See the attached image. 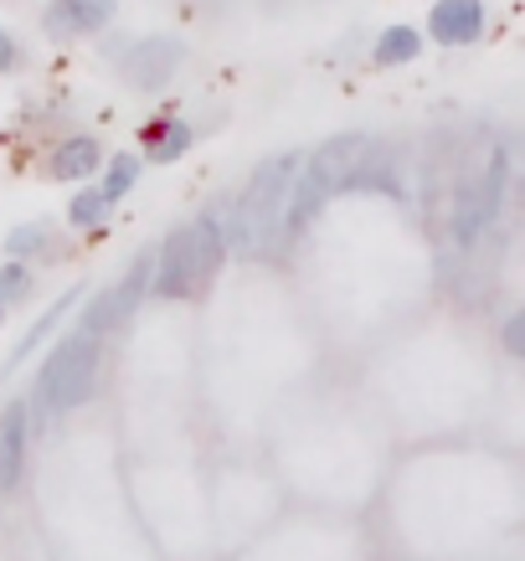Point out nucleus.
I'll list each match as a JSON object with an SVG mask.
<instances>
[{"mask_svg": "<svg viewBox=\"0 0 525 561\" xmlns=\"http://www.w3.org/2000/svg\"><path fill=\"white\" fill-rule=\"evenodd\" d=\"M150 263H155V284H150L155 299H191V294L202 289L206 278L227 263V242H221L217 211H206V217L175 227V232L160 242V253H155Z\"/></svg>", "mask_w": 525, "mask_h": 561, "instance_id": "obj_1", "label": "nucleus"}, {"mask_svg": "<svg viewBox=\"0 0 525 561\" xmlns=\"http://www.w3.org/2000/svg\"><path fill=\"white\" fill-rule=\"evenodd\" d=\"M372 139L366 135H335V139H324L320 150L309 154V165L305 175H294V186H288V211L284 221L299 232V227H309V221L320 217V206L330 202V196H340L345 191V181L372 160Z\"/></svg>", "mask_w": 525, "mask_h": 561, "instance_id": "obj_2", "label": "nucleus"}, {"mask_svg": "<svg viewBox=\"0 0 525 561\" xmlns=\"http://www.w3.org/2000/svg\"><path fill=\"white\" fill-rule=\"evenodd\" d=\"M294 171H299V154H278V160H263L242 191V202L232 206V221L221 242L238 248V253H258L263 242L278 232V221L288 211V186H294Z\"/></svg>", "mask_w": 525, "mask_h": 561, "instance_id": "obj_3", "label": "nucleus"}, {"mask_svg": "<svg viewBox=\"0 0 525 561\" xmlns=\"http://www.w3.org/2000/svg\"><path fill=\"white\" fill-rule=\"evenodd\" d=\"M93 371H99V335H83V330L62 335L36 376V402L42 408H78L93 387Z\"/></svg>", "mask_w": 525, "mask_h": 561, "instance_id": "obj_4", "label": "nucleus"}, {"mask_svg": "<svg viewBox=\"0 0 525 561\" xmlns=\"http://www.w3.org/2000/svg\"><path fill=\"white\" fill-rule=\"evenodd\" d=\"M500 196H505V150L490 154V171L484 175H469L458 186V202H454V242L469 248V242L500 217Z\"/></svg>", "mask_w": 525, "mask_h": 561, "instance_id": "obj_5", "label": "nucleus"}, {"mask_svg": "<svg viewBox=\"0 0 525 561\" xmlns=\"http://www.w3.org/2000/svg\"><path fill=\"white\" fill-rule=\"evenodd\" d=\"M150 257H155V248H145V253L129 263L119 289H103L99 299L83 309V335H103V330H114L119 320H129V309L139 305V294L150 289Z\"/></svg>", "mask_w": 525, "mask_h": 561, "instance_id": "obj_6", "label": "nucleus"}, {"mask_svg": "<svg viewBox=\"0 0 525 561\" xmlns=\"http://www.w3.org/2000/svg\"><path fill=\"white\" fill-rule=\"evenodd\" d=\"M181 57H186V47H181L175 36H145V42H135L129 57H124V78H129L139 93H155V88H166L170 78H175Z\"/></svg>", "mask_w": 525, "mask_h": 561, "instance_id": "obj_7", "label": "nucleus"}, {"mask_svg": "<svg viewBox=\"0 0 525 561\" xmlns=\"http://www.w3.org/2000/svg\"><path fill=\"white\" fill-rule=\"evenodd\" d=\"M427 36L438 47H475L484 36V5L479 0H438L427 16Z\"/></svg>", "mask_w": 525, "mask_h": 561, "instance_id": "obj_8", "label": "nucleus"}, {"mask_svg": "<svg viewBox=\"0 0 525 561\" xmlns=\"http://www.w3.org/2000/svg\"><path fill=\"white\" fill-rule=\"evenodd\" d=\"M26 423H32V408H26V402H11L5 417H0V490H11L21 479V463H26Z\"/></svg>", "mask_w": 525, "mask_h": 561, "instance_id": "obj_9", "label": "nucleus"}, {"mask_svg": "<svg viewBox=\"0 0 525 561\" xmlns=\"http://www.w3.org/2000/svg\"><path fill=\"white\" fill-rule=\"evenodd\" d=\"M103 165V150H99V139L93 135H72V139H62L57 150H52V160H47V171H52V181H88V175Z\"/></svg>", "mask_w": 525, "mask_h": 561, "instance_id": "obj_10", "label": "nucleus"}, {"mask_svg": "<svg viewBox=\"0 0 525 561\" xmlns=\"http://www.w3.org/2000/svg\"><path fill=\"white\" fill-rule=\"evenodd\" d=\"M119 0H57L47 11V32L52 36H72V32H99L103 21L114 16Z\"/></svg>", "mask_w": 525, "mask_h": 561, "instance_id": "obj_11", "label": "nucleus"}, {"mask_svg": "<svg viewBox=\"0 0 525 561\" xmlns=\"http://www.w3.org/2000/svg\"><path fill=\"white\" fill-rule=\"evenodd\" d=\"M196 145V129L186 119H160V124H145V154L155 165H175L181 154Z\"/></svg>", "mask_w": 525, "mask_h": 561, "instance_id": "obj_12", "label": "nucleus"}, {"mask_svg": "<svg viewBox=\"0 0 525 561\" xmlns=\"http://www.w3.org/2000/svg\"><path fill=\"white\" fill-rule=\"evenodd\" d=\"M83 284H72V289L68 294H62V299H57V305H47V314H42V320H36L32 324V330H26V335H21V345H16V351H11V360H5V371H0V376H11V371H21V366H26V356H32V351H36V345H42V341H47V335H52V324H57V320H62V314H68V309L72 305H78V299H83Z\"/></svg>", "mask_w": 525, "mask_h": 561, "instance_id": "obj_13", "label": "nucleus"}, {"mask_svg": "<svg viewBox=\"0 0 525 561\" xmlns=\"http://www.w3.org/2000/svg\"><path fill=\"white\" fill-rule=\"evenodd\" d=\"M418 51H423V36L412 32V26H387V32L376 36V62L381 68H402Z\"/></svg>", "mask_w": 525, "mask_h": 561, "instance_id": "obj_14", "label": "nucleus"}, {"mask_svg": "<svg viewBox=\"0 0 525 561\" xmlns=\"http://www.w3.org/2000/svg\"><path fill=\"white\" fill-rule=\"evenodd\" d=\"M135 181H139V160H135V154H114V160H109V171H103L99 196H103V202H124Z\"/></svg>", "mask_w": 525, "mask_h": 561, "instance_id": "obj_15", "label": "nucleus"}, {"mask_svg": "<svg viewBox=\"0 0 525 561\" xmlns=\"http://www.w3.org/2000/svg\"><path fill=\"white\" fill-rule=\"evenodd\" d=\"M47 242H52L47 227H42V221H26V227H11V238H5V253L26 263V257H42V253H47Z\"/></svg>", "mask_w": 525, "mask_h": 561, "instance_id": "obj_16", "label": "nucleus"}, {"mask_svg": "<svg viewBox=\"0 0 525 561\" xmlns=\"http://www.w3.org/2000/svg\"><path fill=\"white\" fill-rule=\"evenodd\" d=\"M26 294H32V268L16 257V263L0 268V305H16V299H26Z\"/></svg>", "mask_w": 525, "mask_h": 561, "instance_id": "obj_17", "label": "nucleus"}, {"mask_svg": "<svg viewBox=\"0 0 525 561\" xmlns=\"http://www.w3.org/2000/svg\"><path fill=\"white\" fill-rule=\"evenodd\" d=\"M103 196L99 191H78V196H72V206H68V221L72 227H99V217H103Z\"/></svg>", "mask_w": 525, "mask_h": 561, "instance_id": "obj_18", "label": "nucleus"}, {"mask_svg": "<svg viewBox=\"0 0 525 561\" xmlns=\"http://www.w3.org/2000/svg\"><path fill=\"white\" fill-rule=\"evenodd\" d=\"M505 351L510 356H521L525 351V314H510L505 320Z\"/></svg>", "mask_w": 525, "mask_h": 561, "instance_id": "obj_19", "label": "nucleus"}, {"mask_svg": "<svg viewBox=\"0 0 525 561\" xmlns=\"http://www.w3.org/2000/svg\"><path fill=\"white\" fill-rule=\"evenodd\" d=\"M16 57H21V51H16V42H11V32H0V72L16 68Z\"/></svg>", "mask_w": 525, "mask_h": 561, "instance_id": "obj_20", "label": "nucleus"}, {"mask_svg": "<svg viewBox=\"0 0 525 561\" xmlns=\"http://www.w3.org/2000/svg\"><path fill=\"white\" fill-rule=\"evenodd\" d=\"M0 320H5V305H0Z\"/></svg>", "mask_w": 525, "mask_h": 561, "instance_id": "obj_21", "label": "nucleus"}]
</instances>
